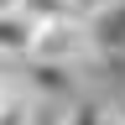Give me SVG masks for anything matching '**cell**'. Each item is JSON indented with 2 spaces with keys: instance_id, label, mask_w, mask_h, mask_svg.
Masks as SVG:
<instances>
[{
  "instance_id": "6da1fadb",
  "label": "cell",
  "mask_w": 125,
  "mask_h": 125,
  "mask_svg": "<svg viewBox=\"0 0 125 125\" xmlns=\"http://www.w3.org/2000/svg\"><path fill=\"white\" fill-rule=\"evenodd\" d=\"M37 62H62V68H78L89 57V31L78 16H57V21H37V37H31V52Z\"/></svg>"
},
{
  "instance_id": "30bf717a",
  "label": "cell",
  "mask_w": 125,
  "mask_h": 125,
  "mask_svg": "<svg viewBox=\"0 0 125 125\" xmlns=\"http://www.w3.org/2000/svg\"><path fill=\"white\" fill-rule=\"evenodd\" d=\"M0 10H16V0H0Z\"/></svg>"
},
{
  "instance_id": "9c48e42d",
  "label": "cell",
  "mask_w": 125,
  "mask_h": 125,
  "mask_svg": "<svg viewBox=\"0 0 125 125\" xmlns=\"http://www.w3.org/2000/svg\"><path fill=\"white\" fill-rule=\"evenodd\" d=\"M104 125H125V115H115V109H109V120H104Z\"/></svg>"
},
{
  "instance_id": "52a82bcc",
  "label": "cell",
  "mask_w": 125,
  "mask_h": 125,
  "mask_svg": "<svg viewBox=\"0 0 125 125\" xmlns=\"http://www.w3.org/2000/svg\"><path fill=\"white\" fill-rule=\"evenodd\" d=\"M26 104V89H21V73H5V62H0V120L10 115V109Z\"/></svg>"
},
{
  "instance_id": "ba28073f",
  "label": "cell",
  "mask_w": 125,
  "mask_h": 125,
  "mask_svg": "<svg viewBox=\"0 0 125 125\" xmlns=\"http://www.w3.org/2000/svg\"><path fill=\"white\" fill-rule=\"evenodd\" d=\"M26 125H57V109H42V104H31V115H26Z\"/></svg>"
},
{
  "instance_id": "8992f818",
  "label": "cell",
  "mask_w": 125,
  "mask_h": 125,
  "mask_svg": "<svg viewBox=\"0 0 125 125\" xmlns=\"http://www.w3.org/2000/svg\"><path fill=\"white\" fill-rule=\"evenodd\" d=\"M83 0H16V10L31 21H57V16H78Z\"/></svg>"
},
{
  "instance_id": "3957f363",
  "label": "cell",
  "mask_w": 125,
  "mask_h": 125,
  "mask_svg": "<svg viewBox=\"0 0 125 125\" xmlns=\"http://www.w3.org/2000/svg\"><path fill=\"white\" fill-rule=\"evenodd\" d=\"M89 57L104 62V68H115V62H125V0H99V5L89 10Z\"/></svg>"
},
{
  "instance_id": "7a4b0ae2",
  "label": "cell",
  "mask_w": 125,
  "mask_h": 125,
  "mask_svg": "<svg viewBox=\"0 0 125 125\" xmlns=\"http://www.w3.org/2000/svg\"><path fill=\"white\" fill-rule=\"evenodd\" d=\"M21 89H26V99L42 104V109H62L68 99L83 94L73 68H62V62H37V57H26V68H21Z\"/></svg>"
},
{
  "instance_id": "5b68a950",
  "label": "cell",
  "mask_w": 125,
  "mask_h": 125,
  "mask_svg": "<svg viewBox=\"0 0 125 125\" xmlns=\"http://www.w3.org/2000/svg\"><path fill=\"white\" fill-rule=\"evenodd\" d=\"M109 120V109L99 99H89V94H78V99H68L57 109V125H104Z\"/></svg>"
},
{
  "instance_id": "277c9868",
  "label": "cell",
  "mask_w": 125,
  "mask_h": 125,
  "mask_svg": "<svg viewBox=\"0 0 125 125\" xmlns=\"http://www.w3.org/2000/svg\"><path fill=\"white\" fill-rule=\"evenodd\" d=\"M31 37H37V21L21 10H0V57H26Z\"/></svg>"
}]
</instances>
